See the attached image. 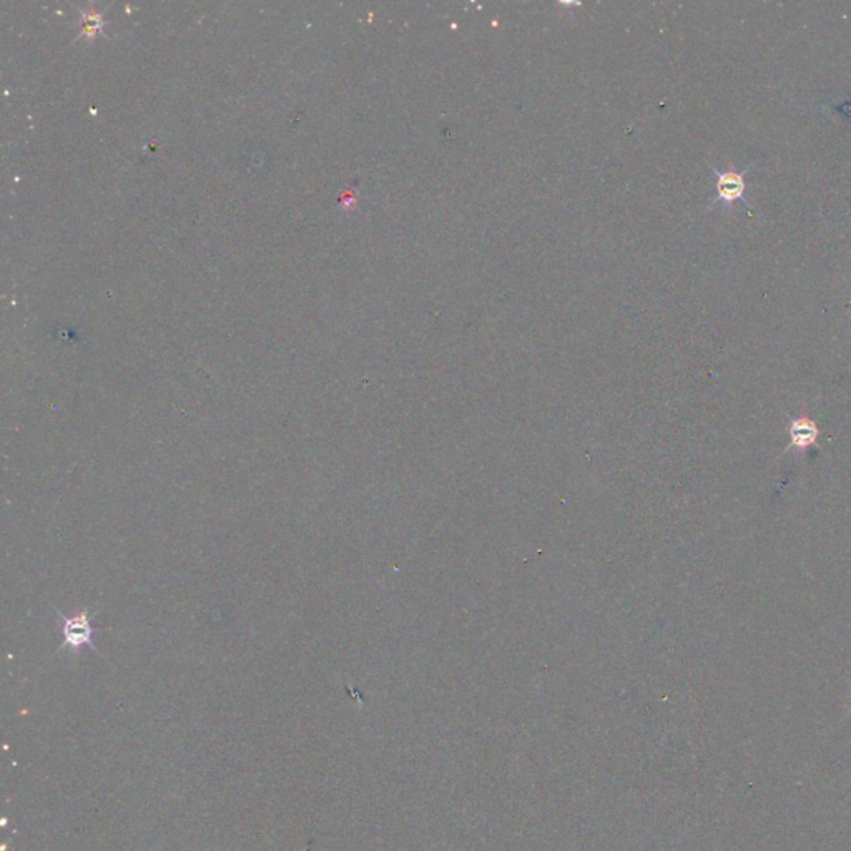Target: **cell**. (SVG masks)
Here are the masks:
<instances>
[{
    "mask_svg": "<svg viewBox=\"0 0 851 851\" xmlns=\"http://www.w3.org/2000/svg\"><path fill=\"white\" fill-rule=\"evenodd\" d=\"M58 617L62 621L60 632L62 637H64L60 647H69L73 652H78L82 647H88V649L95 650L93 635H95L97 629L93 627L92 617H90L87 610L77 612L72 617H67V615L58 612Z\"/></svg>",
    "mask_w": 851,
    "mask_h": 851,
    "instance_id": "cell-1",
    "label": "cell"
},
{
    "mask_svg": "<svg viewBox=\"0 0 851 851\" xmlns=\"http://www.w3.org/2000/svg\"><path fill=\"white\" fill-rule=\"evenodd\" d=\"M788 431H790V446H788L787 451L795 449L800 454H805L811 446L817 444L819 436L817 422L811 421L808 416H800V418L791 419Z\"/></svg>",
    "mask_w": 851,
    "mask_h": 851,
    "instance_id": "cell-2",
    "label": "cell"
},
{
    "mask_svg": "<svg viewBox=\"0 0 851 851\" xmlns=\"http://www.w3.org/2000/svg\"><path fill=\"white\" fill-rule=\"evenodd\" d=\"M745 188H747L745 176L739 173L735 168L717 173V193H719V202L723 205H732L733 202L742 198Z\"/></svg>",
    "mask_w": 851,
    "mask_h": 851,
    "instance_id": "cell-3",
    "label": "cell"
}]
</instances>
